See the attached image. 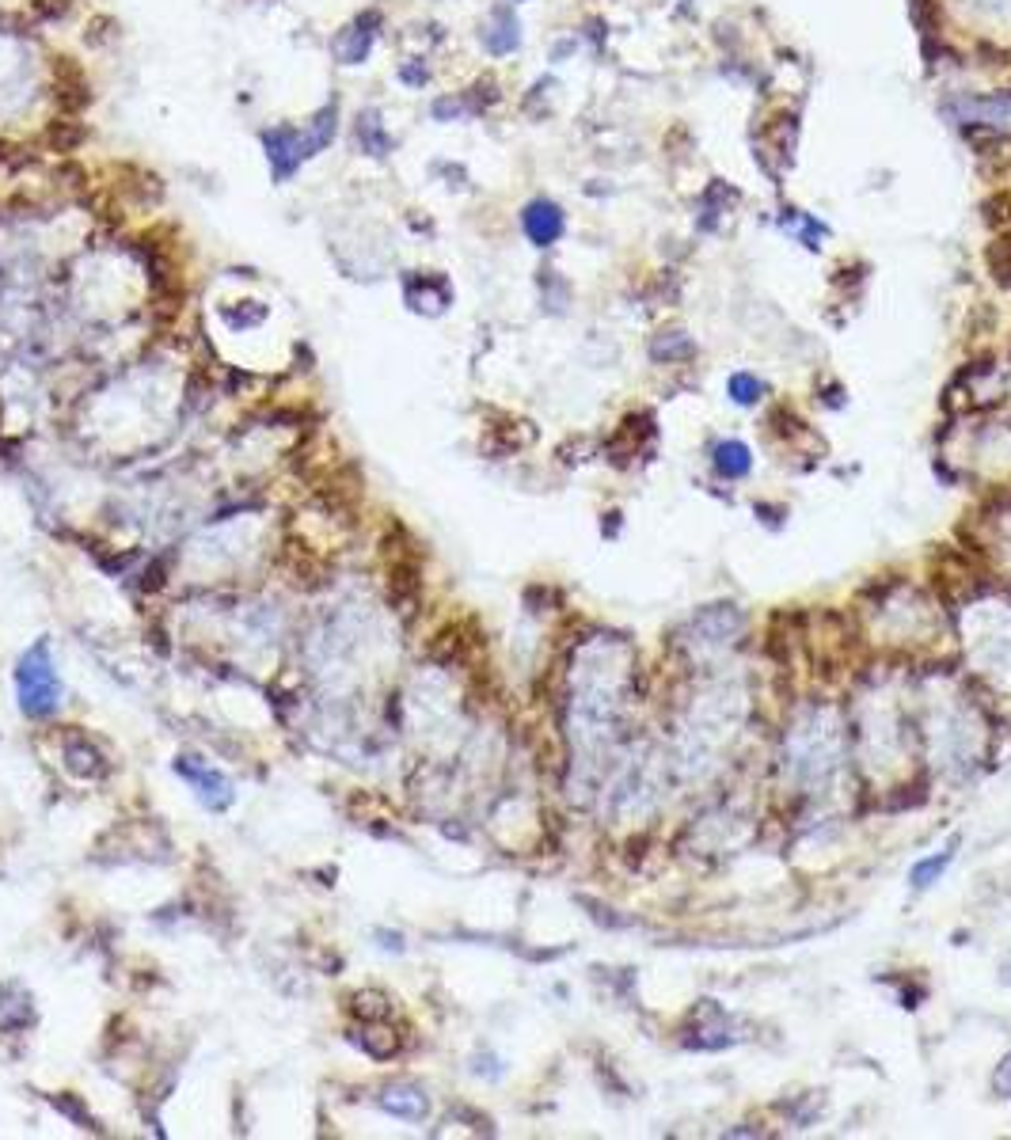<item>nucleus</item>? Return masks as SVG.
Returning <instances> with one entry per match:
<instances>
[{
  "label": "nucleus",
  "instance_id": "f257e3e1",
  "mask_svg": "<svg viewBox=\"0 0 1011 1140\" xmlns=\"http://www.w3.org/2000/svg\"><path fill=\"white\" fill-rule=\"evenodd\" d=\"M16 696L27 719H50L61 707V677L46 639H39L16 665Z\"/></svg>",
  "mask_w": 1011,
  "mask_h": 1140
},
{
  "label": "nucleus",
  "instance_id": "f03ea898",
  "mask_svg": "<svg viewBox=\"0 0 1011 1140\" xmlns=\"http://www.w3.org/2000/svg\"><path fill=\"white\" fill-rule=\"evenodd\" d=\"M840 760V734L829 715H810V719L795 726L791 738V768L802 783H818L825 779Z\"/></svg>",
  "mask_w": 1011,
  "mask_h": 1140
},
{
  "label": "nucleus",
  "instance_id": "7ed1b4c3",
  "mask_svg": "<svg viewBox=\"0 0 1011 1140\" xmlns=\"http://www.w3.org/2000/svg\"><path fill=\"white\" fill-rule=\"evenodd\" d=\"M175 776L183 779L187 787L194 791V798L206 806V810H213V814H221V810H229L232 802H236V791H232V779L225 776V772H217L210 760L202 757H191V753H179L175 757Z\"/></svg>",
  "mask_w": 1011,
  "mask_h": 1140
},
{
  "label": "nucleus",
  "instance_id": "20e7f679",
  "mask_svg": "<svg viewBox=\"0 0 1011 1140\" xmlns=\"http://www.w3.org/2000/svg\"><path fill=\"white\" fill-rule=\"evenodd\" d=\"M263 145H267V160L278 179H289L293 171L301 168V160L312 156L305 133H297L293 126H274V130H267L263 133Z\"/></svg>",
  "mask_w": 1011,
  "mask_h": 1140
},
{
  "label": "nucleus",
  "instance_id": "39448f33",
  "mask_svg": "<svg viewBox=\"0 0 1011 1140\" xmlns=\"http://www.w3.org/2000/svg\"><path fill=\"white\" fill-rule=\"evenodd\" d=\"M742 631V612L730 605H715L707 608V612H700L696 616V624H692V635H696V643L700 646H726L734 643V635Z\"/></svg>",
  "mask_w": 1011,
  "mask_h": 1140
},
{
  "label": "nucleus",
  "instance_id": "423d86ee",
  "mask_svg": "<svg viewBox=\"0 0 1011 1140\" xmlns=\"http://www.w3.org/2000/svg\"><path fill=\"white\" fill-rule=\"evenodd\" d=\"M521 225H525V236L533 240L536 247H548L559 240L563 232V213L552 202H533V206L521 213Z\"/></svg>",
  "mask_w": 1011,
  "mask_h": 1140
},
{
  "label": "nucleus",
  "instance_id": "0eeeda50",
  "mask_svg": "<svg viewBox=\"0 0 1011 1140\" xmlns=\"http://www.w3.org/2000/svg\"><path fill=\"white\" fill-rule=\"evenodd\" d=\"M381 1106L392 1118H403V1121H422L430 1114V1102H426V1095H422L419 1087H388L381 1095Z\"/></svg>",
  "mask_w": 1011,
  "mask_h": 1140
},
{
  "label": "nucleus",
  "instance_id": "6e6552de",
  "mask_svg": "<svg viewBox=\"0 0 1011 1140\" xmlns=\"http://www.w3.org/2000/svg\"><path fill=\"white\" fill-rule=\"evenodd\" d=\"M369 46H373V31L365 27L362 19H358L350 31H343V35L335 38V54H339L343 65H358V61H365Z\"/></svg>",
  "mask_w": 1011,
  "mask_h": 1140
},
{
  "label": "nucleus",
  "instance_id": "1a4fd4ad",
  "mask_svg": "<svg viewBox=\"0 0 1011 1140\" xmlns=\"http://www.w3.org/2000/svg\"><path fill=\"white\" fill-rule=\"evenodd\" d=\"M749 449H745L742 441H723V445H715V468H719V475H726V479H738V475L749 472Z\"/></svg>",
  "mask_w": 1011,
  "mask_h": 1140
},
{
  "label": "nucleus",
  "instance_id": "9d476101",
  "mask_svg": "<svg viewBox=\"0 0 1011 1140\" xmlns=\"http://www.w3.org/2000/svg\"><path fill=\"white\" fill-rule=\"evenodd\" d=\"M358 145H362L369 156H384V149H388V133H384V126L377 122V114H358Z\"/></svg>",
  "mask_w": 1011,
  "mask_h": 1140
},
{
  "label": "nucleus",
  "instance_id": "9b49d317",
  "mask_svg": "<svg viewBox=\"0 0 1011 1140\" xmlns=\"http://www.w3.org/2000/svg\"><path fill=\"white\" fill-rule=\"evenodd\" d=\"M954 859V848H943L939 855H932V859H920L913 867V886L916 890H924V886H932V882H939V874L951 867Z\"/></svg>",
  "mask_w": 1011,
  "mask_h": 1140
},
{
  "label": "nucleus",
  "instance_id": "f8f14e48",
  "mask_svg": "<svg viewBox=\"0 0 1011 1140\" xmlns=\"http://www.w3.org/2000/svg\"><path fill=\"white\" fill-rule=\"evenodd\" d=\"M730 392H734L738 403H753V399L761 396V380L749 377V373H738V377L730 380Z\"/></svg>",
  "mask_w": 1011,
  "mask_h": 1140
},
{
  "label": "nucleus",
  "instance_id": "ddd939ff",
  "mask_svg": "<svg viewBox=\"0 0 1011 1140\" xmlns=\"http://www.w3.org/2000/svg\"><path fill=\"white\" fill-rule=\"evenodd\" d=\"M992 1087H996V1095H1011V1057L1000 1061L996 1076H992Z\"/></svg>",
  "mask_w": 1011,
  "mask_h": 1140
}]
</instances>
